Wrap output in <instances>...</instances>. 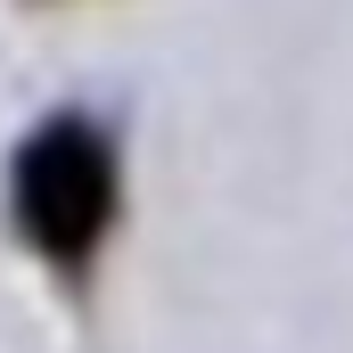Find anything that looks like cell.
I'll use <instances>...</instances> for the list:
<instances>
[{"label":"cell","mask_w":353,"mask_h":353,"mask_svg":"<svg viewBox=\"0 0 353 353\" xmlns=\"http://www.w3.org/2000/svg\"><path fill=\"white\" fill-rule=\"evenodd\" d=\"M107 205H115L107 140L90 123H50L17 165V214H25L33 247H50L58 263H83L107 230Z\"/></svg>","instance_id":"6da1fadb"}]
</instances>
